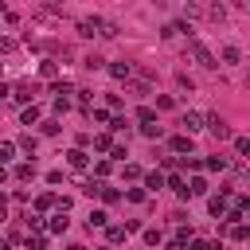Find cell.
Instances as JSON below:
<instances>
[{
	"mask_svg": "<svg viewBox=\"0 0 250 250\" xmlns=\"http://www.w3.org/2000/svg\"><path fill=\"white\" fill-rule=\"evenodd\" d=\"M184 59L199 62L203 70H215V66H219V62H215V55H211V51H207V47H203L199 39H188V47H184Z\"/></svg>",
	"mask_w": 250,
	"mask_h": 250,
	"instance_id": "obj_1",
	"label": "cell"
},
{
	"mask_svg": "<svg viewBox=\"0 0 250 250\" xmlns=\"http://www.w3.org/2000/svg\"><path fill=\"white\" fill-rule=\"evenodd\" d=\"M230 195H234V188H223L219 195L207 199V211H211L215 219H227V215H230Z\"/></svg>",
	"mask_w": 250,
	"mask_h": 250,
	"instance_id": "obj_2",
	"label": "cell"
},
{
	"mask_svg": "<svg viewBox=\"0 0 250 250\" xmlns=\"http://www.w3.org/2000/svg\"><path fill=\"white\" fill-rule=\"evenodd\" d=\"M35 94H39V82H16L8 98H16V102H35Z\"/></svg>",
	"mask_w": 250,
	"mask_h": 250,
	"instance_id": "obj_3",
	"label": "cell"
},
{
	"mask_svg": "<svg viewBox=\"0 0 250 250\" xmlns=\"http://www.w3.org/2000/svg\"><path fill=\"white\" fill-rule=\"evenodd\" d=\"M203 125H207V129H211V137H219V141H227V137H230V125H227L219 113H207V117H203Z\"/></svg>",
	"mask_w": 250,
	"mask_h": 250,
	"instance_id": "obj_4",
	"label": "cell"
},
{
	"mask_svg": "<svg viewBox=\"0 0 250 250\" xmlns=\"http://www.w3.org/2000/svg\"><path fill=\"white\" fill-rule=\"evenodd\" d=\"M180 129L191 137L195 129H203V113H195V109H188V113H180Z\"/></svg>",
	"mask_w": 250,
	"mask_h": 250,
	"instance_id": "obj_5",
	"label": "cell"
},
{
	"mask_svg": "<svg viewBox=\"0 0 250 250\" xmlns=\"http://www.w3.org/2000/svg\"><path fill=\"white\" fill-rule=\"evenodd\" d=\"M191 238H195V234H191V227H180V230H176V238L168 242V250H188V246H191Z\"/></svg>",
	"mask_w": 250,
	"mask_h": 250,
	"instance_id": "obj_6",
	"label": "cell"
},
{
	"mask_svg": "<svg viewBox=\"0 0 250 250\" xmlns=\"http://www.w3.org/2000/svg\"><path fill=\"white\" fill-rule=\"evenodd\" d=\"M188 31H191V27H188V20H176V23H164V31H160V35H164V39H176V35H188Z\"/></svg>",
	"mask_w": 250,
	"mask_h": 250,
	"instance_id": "obj_7",
	"label": "cell"
},
{
	"mask_svg": "<svg viewBox=\"0 0 250 250\" xmlns=\"http://www.w3.org/2000/svg\"><path fill=\"white\" fill-rule=\"evenodd\" d=\"M109 74H113V78H121V82H129V74H133V62L117 59V62H109Z\"/></svg>",
	"mask_w": 250,
	"mask_h": 250,
	"instance_id": "obj_8",
	"label": "cell"
},
{
	"mask_svg": "<svg viewBox=\"0 0 250 250\" xmlns=\"http://www.w3.org/2000/svg\"><path fill=\"white\" fill-rule=\"evenodd\" d=\"M199 168H207V172H227V168H230V160H227V156L219 152V156H207V160H203Z\"/></svg>",
	"mask_w": 250,
	"mask_h": 250,
	"instance_id": "obj_9",
	"label": "cell"
},
{
	"mask_svg": "<svg viewBox=\"0 0 250 250\" xmlns=\"http://www.w3.org/2000/svg\"><path fill=\"white\" fill-rule=\"evenodd\" d=\"M168 145H172V152H180V156H184V152H191V137H188V133H176Z\"/></svg>",
	"mask_w": 250,
	"mask_h": 250,
	"instance_id": "obj_10",
	"label": "cell"
},
{
	"mask_svg": "<svg viewBox=\"0 0 250 250\" xmlns=\"http://www.w3.org/2000/svg\"><path fill=\"white\" fill-rule=\"evenodd\" d=\"M164 188H172L180 199H188V180H184V176H168V180H164Z\"/></svg>",
	"mask_w": 250,
	"mask_h": 250,
	"instance_id": "obj_11",
	"label": "cell"
},
{
	"mask_svg": "<svg viewBox=\"0 0 250 250\" xmlns=\"http://www.w3.org/2000/svg\"><path fill=\"white\" fill-rule=\"evenodd\" d=\"M94 23H98V35H102V39H113V35H117V23H113V20H102V16H98Z\"/></svg>",
	"mask_w": 250,
	"mask_h": 250,
	"instance_id": "obj_12",
	"label": "cell"
},
{
	"mask_svg": "<svg viewBox=\"0 0 250 250\" xmlns=\"http://www.w3.org/2000/svg\"><path fill=\"white\" fill-rule=\"evenodd\" d=\"M94 20H98V16H90V20H78V35H82V39H94V35H98V23H94Z\"/></svg>",
	"mask_w": 250,
	"mask_h": 250,
	"instance_id": "obj_13",
	"label": "cell"
},
{
	"mask_svg": "<svg viewBox=\"0 0 250 250\" xmlns=\"http://www.w3.org/2000/svg\"><path fill=\"white\" fill-rule=\"evenodd\" d=\"M20 125H27V129H31V125H39V109H35V102H31V105H23V113H20Z\"/></svg>",
	"mask_w": 250,
	"mask_h": 250,
	"instance_id": "obj_14",
	"label": "cell"
},
{
	"mask_svg": "<svg viewBox=\"0 0 250 250\" xmlns=\"http://www.w3.org/2000/svg\"><path fill=\"white\" fill-rule=\"evenodd\" d=\"M16 148H23V152H27V156H35V148H39V137H35V133H23V137H20V145H16Z\"/></svg>",
	"mask_w": 250,
	"mask_h": 250,
	"instance_id": "obj_15",
	"label": "cell"
},
{
	"mask_svg": "<svg viewBox=\"0 0 250 250\" xmlns=\"http://www.w3.org/2000/svg\"><path fill=\"white\" fill-rule=\"evenodd\" d=\"M66 164H70V168H86V164H90V156H86L82 148H70V152H66Z\"/></svg>",
	"mask_w": 250,
	"mask_h": 250,
	"instance_id": "obj_16",
	"label": "cell"
},
{
	"mask_svg": "<svg viewBox=\"0 0 250 250\" xmlns=\"http://www.w3.org/2000/svg\"><path fill=\"white\" fill-rule=\"evenodd\" d=\"M66 223H70V219H66L62 211H59V215H51V223H47V230H51V234H62V230H66Z\"/></svg>",
	"mask_w": 250,
	"mask_h": 250,
	"instance_id": "obj_17",
	"label": "cell"
},
{
	"mask_svg": "<svg viewBox=\"0 0 250 250\" xmlns=\"http://www.w3.org/2000/svg\"><path fill=\"white\" fill-rule=\"evenodd\" d=\"M39 74H43V78H59V62H55V59H43V62H39Z\"/></svg>",
	"mask_w": 250,
	"mask_h": 250,
	"instance_id": "obj_18",
	"label": "cell"
},
{
	"mask_svg": "<svg viewBox=\"0 0 250 250\" xmlns=\"http://www.w3.org/2000/svg\"><path fill=\"white\" fill-rule=\"evenodd\" d=\"M129 94H133V98H148V94H152V86L141 78V82H129Z\"/></svg>",
	"mask_w": 250,
	"mask_h": 250,
	"instance_id": "obj_19",
	"label": "cell"
},
{
	"mask_svg": "<svg viewBox=\"0 0 250 250\" xmlns=\"http://www.w3.org/2000/svg\"><path fill=\"white\" fill-rule=\"evenodd\" d=\"M12 176H16V180H20V184H27V180H31V176H35V164H31V160H27V164H20V168H16V172H12Z\"/></svg>",
	"mask_w": 250,
	"mask_h": 250,
	"instance_id": "obj_20",
	"label": "cell"
},
{
	"mask_svg": "<svg viewBox=\"0 0 250 250\" xmlns=\"http://www.w3.org/2000/svg\"><path fill=\"white\" fill-rule=\"evenodd\" d=\"M188 195H207V180H203V176H191V184H188Z\"/></svg>",
	"mask_w": 250,
	"mask_h": 250,
	"instance_id": "obj_21",
	"label": "cell"
},
{
	"mask_svg": "<svg viewBox=\"0 0 250 250\" xmlns=\"http://www.w3.org/2000/svg\"><path fill=\"white\" fill-rule=\"evenodd\" d=\"M55 203H59V195H51V191H43V195L35 199V211H51Z\"/></svg>",
	"mask_w": 250,
	"mask_h": 250,
	"instance_id": "obj_22",
	"label": "cell"
},
{
	"mask_svg": "<svg viewBox=\"0 0 250 250\" xmlns=\"http://www.w3.org/2000/svg\"><path fill=\"white\" fill-rule=\"evenodd\" d=\"M105 238L117 246V242H125V238H129V230H125V227H105Z\"/></svg>",
	"mask_w": 250,
	"mask_h": 250,
	"instance_id": "obj_23",
	"label": "cell"
},
{
	"mask_svg": "<svg viewBox=\"0 0 250 250\" xmlns=\"http://www.w3.org/2000/svg\"><path fill=\"white\" fill-rule=\"evenodd\" d=\"M94 148H98V152H109V148H113V137H109V133H98V137H94Z\"/></svg>",
	"mask_w": 250,
	"mask_h": 250,
	"instance_id": "obj_24",
	"label": "cell"
},
{
	"mask_svg": "<svg viewBox=\"0 0 250 250\" xmlns=\"http://www.w3.org/2000/svg\"><path fill=\"white\" fill-rule=\"evenodd\" d=\"M145 188H164V172H145Z\"/></svg>",
	"mask_w": 250,
	"mask_h": 250,
	"instance_id": "obj_25",
	"label": "cell"
},
{
	"mask_svg": "<svg viewBox=\"0 0 250 250\" xmlns=\"http://www.w3.org/2000/svg\"><path fill=\"white\" fill-rule=\"evenodd\" d=\"M137 121H141V125H152V121H156V109L141 105V109H137Z\"/></svg>",
	"mask_w": 250,
	"mask_h": 250,
	"instance_id": "obj_26",
	"label": "cell"
},
{
	"mask_svg": "<svg viewBox=\"0 0 250 250\" xmlns=\"http://www.w3.org/2000/svg\"><path fill=\"white\" fill-rule=\"evenodd\" d=\"M109 133H129V117H109Z\"/></svg>",
	"mask_w": 250,
	"mask_h": 250,
	"instance_id": "obj_27",
	"label": "cell"
},
{
	"mask_svg": "<svg viewBox=\"0 0 250 250\" xmlns=\"http://www.w3.org/2000/svg\"><path fill=\"white\" fill-rule=\"evenodd\" d=\"M98 195H102L105 203H117V199H121V191H117V188H109V184H102V191H98Z\"/></svg>",
	"mask_w": 250,
	"mask_h": 250,
	"instance_id": "obj_28",
	"label": "cell"
},
{
	"mask_svg": "<svg viewBox=\"0 0 250 250\" xmlns=\"http://www.w3.org/2000/svg\"><path fill=\"white\" fill-rule=\"evenodd\" d=\"M125 199H129V203H145V199H148V191H145V188H129V191H125Z\"/></svg>",
	"mask_w": 250,
	"mask_h": 250,
	"instance_id": "obj_29",
	"label": "cell"
},
{
	"mask_svg": "<svg viewBox=\"0 0 250 250\" xmlns=\"http://www.w3.org/2000/svg\"><path fill=\"white\" fill-rule=\"evenodd\" d=\"M207 16H211L215 23H223V20H227V8H223V4H211V8H207Z\"/></svg>",
	"mask_w": 250,
	"mask_h": 250,
	"instance_id": "obj_30",
	"label": "cell"
},
{
	"mask_svg": "<svg viewBox=\"0 0 250 250\" xmlns=\"http://www.w3.org/2000/svg\"><path fill=\"white\" fill-rule=\"evenodd\" d=\"M223 62H242V51L238 47H223Z\"/></svg>",
	"mask_w": 250,
	"mask_h": 250,
	"instance_id": "obj_31",
	"label": "cell"
},
{
	"mask_svg": "<svg viewBox=\"0 0 250 250\" xmlns=\"http://www.w3.org/2000/svg\"><path fill=\"white\" fill-rule=\"evenodd\" d=\"M86 117H90L94 125H105V121H109V113H105V109H86Z\"/></svg>",
	"mask_w": 250,
	"mask_h": 250,
	"instance_id": "obj_32",
	"label": "cell"
},
{
	"mask_svg": "<svg viewBox=\"0 0 250 250\" xmlns=\"http://www.w3.org/2000/svg\"><path fill=\"white\" fill-rule=\"evenodd\" d=\"M39 129H43V137H55V133H59V129H62V125H59V121H55V117H51V121H39Z\"/></svg>",
	"mask_w": 250,
	"mask_h": 250,
	"instance_id": "obj_33",
	"label": "cell"
},
{
	"mask_svg": "<svg viewBox=\"0 0 250 250\" xmlns=\"http://www.w3.org/2000/svg\"><path fill=\"white\" fill-rule=\"evenodd\" d=\"M141 133H145V137H148V141H156V137H160V133H164V129H160V121H152V125H141Z\"/></svg>",
	"mask_w": 250,
	"mask_h": 250,
	"instance_id": "obj_34",
	"label": "cell"
},
{
	"mask_svg": "<svg viewBox=\"0 0 250 250\" xmlns=\"http://www.w3.org/2000/svg\"><path fill=\"white\" fill-rule=\"evenodd\" d=\"M246 152H250V141H246V137H234V156H238V160H242V156H246Z\"/></svg>",
	"mask_w": 250,
	"mask_h": 250,
	"instance_id": "obj_35",
	"label": "cell"
},
{
	"mask_svg": "<svg viewBox=\"0 0 250 250\" xmlns=\"http://www.w3.org/2000/svg\"><path fill=\"white\" fill-rule=\"evenodd\" d=\"M109 168H113L109 160H98V164H94V180H105V176H109Z\"/></svg>",
	"mask_w": 250,
	"mask_h": 250,
	"instance_id": "obj_36",
	"label": "cell"
},
{
	"mask_svg": "<svg viewBox=\"0 0 250 250\" xmlns=\"http://www.w3.org/2000/svg\"><path fill=\"white\" fill-rule=\"evenodd\" d=\"M145 242H148V246H160V242H164V234H160L156 227H148V230H145Z\"/></svg>",
	"mask_w": 250,
	"mask_h": 250,
	"instance_id": "obj_37",
	"label": "cell"
},
{
	"mask_svg": "<svg viewBox=\"0 0 250 250\" xmlns=\"http://www.w3.org/2000/svg\"><path fill=\"white\" fill-rule=\"evenodd\" d=\"M191 250H219V242H211V238H191Z\"/></svg>",
	"mask_w": 250,
	"mask_h": 250,
	"instance_id": "obj_38",
	"label": "cell"
},
{
	"mask_svg": "<svg viewBox=\"0 0 250 250\" xmlns=\"http://www.w3.org/2000/svg\"><path fill=\"white\" fill-rule=\"evenodd\" d=\"M12 152H16V145H12V141H0V164H8Z\"/></svg>",
	"mask_w": 250,
	"mask_h": 250,
	"instance_id": "obj_39",
	"label": "cell"
},
{
	"mask_svg": "<svg viewBox=\"0 0 250 250\" xmlns=\"http://www.w3.org/2000/svg\"><path fill=\"white\" fill-rule=\"evenodd\" d=\"M70 94H74L70 82H55V98H70Z\"/></svg>",
	"mask_w": 250,
	"mask_h": 250,
	"instance_id": "obj_40",
	"label": "cell"
},
{
	"mask_svg": "<svg viewBox=\"0 0 250 250\" xmlns=\"http://www.w3.org/2000/svg\"><path fill=\"white\" fill-rule=\"evenodd\" d=\"M86 223H90V230H94V227H105V211H90Z\"/></svg>",
	"mask_w": 250,
	"mask_h": 250,
	"instance_id": "obj_41",
	"label": "cell"
},
{
	"mask_svg": "<svg viewBox=\"0 0 250 250\" xmlns=\"http://www.w3.org/2000/svg\"><path fill=\"white\" fill-rule=\"evenodd\" d=\"M16 51V39L12 35H0V55H12Z\"/></svg>",
	"mask_w": 250,
	"mask_h": 250,
	"instance_id": "obj_42",
	"label": "cell"
},
{
	"mask_svg": "<svg viewBox=\"0 0 250 250\" xmlns=\"http://www.w3.org/2000/svg\"><path fill=\"white\" fill-rule=\"evenodd\" d=\"M156 105H160V109H176V98H172V94H160Z\"/></svg>",
	"mask_w": 250,
	"mask_h": 250,
	"instance_id": "obj_43",
	"label": "cell"
},
{
	"mask_svg": "<svg viewBox=\"0 0 250 250\" xmlns=\"http://www.w3.org/2000/svg\"><path fill=\"white\" fill-rule=\"evenodd\" d=\"M121 176H125V180H141V176H145V172H141V168H137V164H125V172H121Z\"/></svg>",
	"mask_w": 250,
	"mask_h": 250,
	"instance_id": "obj_44",
	"label": "cell"
},
{
	"mask_svg": "<svg viewBox=\"0 0 250 250\" xmlns=\"http://www.w3.org/2000/svg\"><path fill=\"white\" fill-rule=\"evenodd\" d=\"M176 82H180V90H195V82H191V74H176Z\"/></svg>",
	"mask_w": 250,
	"mask_h": 250,
	"instance_id": "obj_45",
	"label": "cell"
},
{
	"mask_svg": "<svg viewBox=\"0 0 250 250\" xmlns=\"http://www.w3.org/2000/svg\"><path fill=\"white\" fill-rule=\"evenodd\" d=\"M70 105H74V102H70V98H55V113H66V109H70Z\"/></svg>",
	"mask_w": 250,
	"mask_h": 250,
	"instance_id": "obj_46",
	"label": "cell"
},
{
	"mask_svg": "<svg viewBox=\"0 0 250 250\" xmlns=\"http://www.w3.org/2000/svg\"><path fill=\"white\" fill-rule=\"evenodd\" d=\"M4 219H8V203L0 199V223H4Z\"/></svg>",
	"mask_w": 250,
	"mask_h": 250,
	"instance_id": "obj_47",
	"label": "cell"
},
{
	"mask_svg": "<svg viewBox=\"0 0 250 250\" xmlns=\"http://www.w3.org/2000/svg\"><path fill=\"white\" fill-rule=\"evenodd\" d=\"M8 94H12V86H4V82H0V98H8Z\"/></svg>",
	"mask_w": 250,
	"mask_h": 250,
	"instance_id": "obj_48",
	"label": "cell"
},
{
	"mask_svg": "<svg viewBox=\"0 0 250 250\" xmlns=\"http://www.w3.org/2000/svg\"><path fill=\"white\" fill-rule=\"evenodd\" d=\"M4 180H8V168H4V164H0V184H4Z\"/></svg>",
	"mask_w": 250,
	"mask_h": 250,
	"instance_id": "obj_49",
	"label": "cell"
},
{
	"mask_svg": "<svg viewBox=\"0 0 250 250\" xmlns=\"http://www.w3.org/2000/svg\"><path fill=\"white\" fill-rule=\"evenodd\" d=\"M0 250H12V246H8V238H0Z\"/></svg>",
	"mask_w": 250,
	"mask_h": 250,
	"instance_id": "obj_50",
	"label": "cell"
},
{
	"mask_svg": "<svg viewBox=\"0 0 250 250\" xmlns=\"http://www.w3.org/2000/svg\"><path fill=\"white\" fill-rule=\"evenodd\" d=\"M234 4H238V8H246V4H250V0H234Z\"/></svg>",
	"mask_w": 250,
	"mask_h": 250,
	"instance_id": "obj_51",
	"label": "cell"
}]
</instances>
